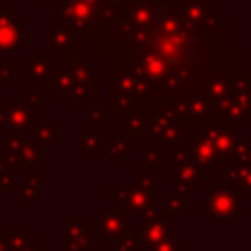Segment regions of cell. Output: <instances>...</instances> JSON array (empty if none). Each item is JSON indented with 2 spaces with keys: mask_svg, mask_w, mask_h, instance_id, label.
I'll list each match as a JSON object with an SVG mask.
<instances>
[{
  "mask_svg": "<svg viewBox=\"0 0 251 251\" xmlns=\"http://www.w3.org/2000/svg\"><path fill=\"white\" fill-rule=\"evenodd\" d=\"M110 200L117 201V208L124 217L145 215L157 208V184L151 176H140L133 186H110Z\"/></svg>",
  "mask_w": 251,
  "mask_h": 251,
  "instance_id": "cell-1",
  "label": "cell"
},
{
  "mask_svg": "<svg viewBox=\"0 0 251 251\" xmlns=\"http://www.w3.org/2000/svg\"><path fill=\"white\" fill-rule=\"evenodd\" d=\"M243 195L237 186L220 184L208 191L203 201V212L213 224H234L243 217Z\"/></svg>",
  "mask_w": 251,
  "mask_h": 251,
  "instance_id": "cell-2",
  "label": "cell"
},
{
  "mask_svg": "<svg viewBox=\"0 0 251 251\" xmlns=\"http://www.w3.org/2000/svg\"><path fill=\"white\" fill-rule=\"evenodd\" d=\"M11 167L14 169H35L40 162L47 160V148H43L35 140H29L21 134H11L2 140V155Z\"/></svg>",
  "mask_w": 251,
  "mask_h": 251,
  "instance_id": "cell-3",
  "label": "cell"
},
{
  "mask_svg": "<svg viewBox=\"0 0 251 251\" xmlns=\"http://www.w3.org/2000/svg\"><path fill=\"white\" fill-rule=\"evenodd\" d=\"M141 244L151 248L172 239V217L164 208H155L141 215Z\"/></svg>",
  "mask_w": 251,
  "mask_h": 251,
  "instance_id": "cell-4",
  "label": "cell"
},
{
  "mask_svg": "<svg viewBox=\"0 0 251 251\" xmlns=\"http://www.w3.org/2000/svg\"><path fill=\"white\" fill-rule=\"evenodd\" d=\"M73 77V93L71 97H77L76 103H81V100H90L95 97V91L101 90V79L95 74L93 62L86 59L73 60V67L67 69Z\"/></svg>",
  "mask_w": 251,
  "mask_h": 251,
  "instance_id": "cell-5",
  "label": "cell"
},
{
  "mask_svg": "<svg viewBox=\"0 0 251 251\" xmlns=\"http://www.w3.org/2000/svg\"><path fill=\"white\" fill-rule=\"evenodd\" d=\"M184 157H179L174 153V174H172V184H174V191L177 193H195L198 186L203 184V169L196 165L195 162L189 158L188 148H184Z\"/></svg>",
  "mask_w": 251,
  "mask_h": 251,
  "instance_id": "cell-6",
  "label": "cell"
},
{
  "mask_svg": "<svg viewBox=\"0 0 251 251\" xmlns=\"http://www.w3.org/2000/svg\"><path fill=\"white\" fill-rule=\"evenodd\" d=\"M25 23L16 16L14 5H0V52H14L25 42Z\"/></svg>",
  "mask_w": 251,
  "mask_h": 251,
  "instance_id": "cell-7",
  "label": "cell"
},
{
  "mask_svg": "<svg viewBox=\"0 0 251 251\" xmlns=\"http://www.w3.org/2000/svg\"><path fill=\"white\" fill-rule=\"evenodd\" d=\"M38 122V115H33L23 100H11L7 107H0V129L11 134H23L28 127Z\"/></svg>",
  "mask_w": 251,
  "mask_h": 251,
  "instance_id": "cell-8",
  "label": "cell"
},
{
  "mask_svg": "<svg viewBox=\"0 0 251 251\" xmlns=\"http://www.w3.org/2000/svg\"><path fill=\"white\" fill-rule=\"evenodd\" d=\"M91 226H93L98 239H115V237L124 236L126 232L134 229L131 224H127L126 217L119 208H103L100 215L95 217Z\"/></svg>",
  "mask_w": 251,
  "mask_h": 251,
  "instance_id": "cell-9",
  "label": "cell"
},
{
  "mask_svg": "<svg viewBox=\"0 0 251 251\" xmlns=\"http://www.w3.org/2000/svg\"><path fill=\"white\" fill-rule=\"evenodd\" d=\"M200 136L210 145L213 151H215L217 157H230V151H232L234 147V136L230 131H227L224 126L219 124H206L205 126V131H203Z\"/></svg>",
  "mask_w": 251,
  "mask_h": 251,
  "instance_id": "cell-10",
  "label": "cell"
},
{
  "mask_svg": "<svg viewBox=\"0 0 251 251\" xmlns=\"http://www.w3.org/2000/svg\"><path fill=\"white\" fill-rule=\"evenodd\" d=\"M25 177H26V182L21 186H18L16 195H18L19 201L25 205V208H31V206L35 205L42 188L49 182V179L43 177V176L40 174V167L25 169Z\"/></svg>",
  "mask_w": 251,
  "mask_h": 251,
  "instance_id": "cell-11",
  "label": "cell"
},
{
  "mask_svg": "<svg viewBox=\"0 0 251 251\" xmlns=\"http://www.w3.org/2000/svg\"><path fill=\"white\" fill-rule=\"evenodd\" d=\"M57 73L55 62L47 57V53H35L25 62V81L26 83H42L49 81Z\"/></svg>",
  "mask_w": 251,
  "mask_h": 251,
  "instance_id": "cell-12",
  "label": "cell"
},
{
  "mask_svg": "<svg viewBox=\"0 0 251 251\" xmlns=\"http://www.w3.org/2000/svg\"><path fill=\"white\" fill-rule=\"evenodd\" d=\"M220 184H232L237 186L243 193H250L251 189L250 165L229 162V167L226 171H220Z\"/></svg>",
  "mask_w": 251,
  "mask_h": 251,
  "instance_id": "cell-13",
  "label": "cell"
},
{
  "mask_svg": "<svg viewBox=\"0 0 251 251\" xmlns=\"http://www.w3.org/2000/svg\"><path fill=\"white\" fill-rule=\"evenodd\" d=\"M188 153H189V158H191L196 165H200L201 169H206V167L217 169L219 167V157H217L215 151L210 148V145L206 143L201 136L191 138Z\"/></svg>",
  "mask_w": 251,
  "mask_h": 251,
  "instance_id": "cell-14",
  "label": "cell"
},
{
  "mask_svg": "<svg viewBox=\"0 0 251 251\" xmlns=\"http://www.w3.org/2000/svg\"><path fill=\"white\" fill-rule=\"evenodd\" d=\"M76 45V31L69 26L59 25L57 28L49 29V50L50 52L67 53Z\"/></svg>",
  "mask_w": 251,
  "mask_h": 251,
  "instance_id": "cell-15",
  "label": "cell"
},
{
  "mask_svg": "<svg viewBox=\"0 0 251 251\" xmlns=\"http://www.w3.org/2000/svg\"><path fill=\"white\" fill-rule=\"evenodd\" d=\"M5 239L9 244V251H23L33 243V234L25 229L23 224H11L5 230Z\"/></svg>",
  "mask_w": 251,
  "mask_h": 251,
  "instance_id": "cell-16",
  "label": "cell"
},
{
  "mask_svg": "<svg viewBox=\"0 0 251 251\" xmlns=\"http://www.w3.org/2000/svg\"><path fill=\"white\" fill-rule=\"evenodd\" d=\"M62 131L55 124H45V122H36L33 126V140L40 143L43 148L52 147L62 138Z\"/></svg>",
  "mask_w": 251,
  "mask_h": 251,
  "instance_id": "cell-17",
  "label": "cell"
},
{
  "mask_svg": "<svg viewBox=\"0 0 251 251\" xmlns=\"http://www.w3.org/2000/svg\"><path fill=\"white\" fill-rule=\"evenodd\" d=\"M88 220L86 217H64L62 220V236H64V244L74 243L76 239H79L88 229Z\"/></svg>",
  "mask_w": 251,
  "mask_h": 251,
  "instance_id": "cell-18",
  "label": "cell"
},
{
  "mask_svg": "<svg viewBox=\"0 0 251 251\" xmlns=\"http://www.w3.org/2000/svg\"><path fill=\"white\" fill-rule=\"evenodd\" d=\"M165 212L174 219V217H188L189 215V200L188 195L177 191L165 193Z\"/></svg>",
  "mask_w": 251,
  "mask_h": 251,
  "instance_id": "cell-19",
  "label": "cell"
},
{
  "mask_svg": "<svg viewBox=\"0 0 251 251\" xmlns=\"http://www.w3.org/2000/svg\"><path fill=\"white\" fill-rule=\"evenodd\" d=\"M110 251H143L140 232L131 229L124 236L110 239Z\"/></svg>",
  "mask_w": 251,
  "mask_h": 251,
  "instance_id": "cell-20",
  "label": "cell"
},
{
  "mask_svg": "<svg viewBox=\"0 0 251 251\" xmlns=\"http://www.w3.org/2000/svg\"><path fill=\"white\" fill-rule=\"evenodd\" d=\"M131 138H115L110 141L107 148H105L103 160H124L126 155L131 153Z\"/></svg>",
  "mask_w": 251,
  "mask_h": 251,
  "instance_id": "cell-21",
  "label": "cell"
},
{
  "mask_svg": "<svg viewBox=\"0 0 251 251\" xmlns=\"http://www.w3.org/2000/svg\"><path fill=\"white\" fill-rule=\"evenodd\" d=\"M97 232H95L93 226H88L86 232L76 239L74 243L69 244H64V250L62 251H95V243H97Z\"/></svg>",
  "mask_w": 251,
  "mask_h": 251,
  "instance_id": "cell-22",
  "label": "cell"
},
{
  "mask_svg": "<svg viewBox=\"0 0 251 251\" xmlns=\"http://www.w3.org/2000/svg\"><path fill=\"white\" fill-rule=\"evenodd\" d=\"M143 162H145V176H151L155 177L157 176L158 169L164 167V153L162 150L155 151L153 148H143Z\"/></svg>",
  "mask_w": 251,
  "mask_h": 251,
  "instance_id": "cell-23",
  "label": "cell"
},
{
  "mask_svg": "<svg viewBox=\"0 0 251 251\" xmlns=\"http://www.w3.org/2000/svg\"><path fill=\"white\" fill-rule=\"evenodd\" d=\"M16 189V169L0 157V193H12Z\"/></svg>",
  "mask_w": 251,
  "mask_h": 251,
  "instance_id": "cell-24",
  "label": "cell"
},
{
  "mask_svg": "<svg viewBox=\"0 0 251 251\" xmlns=\"http://www.w3.org/2000/svg\"><path fill=\"white\" fill-rule=\"evenodd\" d=\"M79 151L81 153H97V151H101L100 133H95V131H81Z\"/></svg>",
  "mask_w": 251,
  "mask_h": 251,
  "instance_id": "cell-25",
  "label": "cell"
},
{
  "mask_svg": "<svg viewBox=\"0 0 251 251\" xmlns=\"http://www.w3.org/2000/svg\"><path fill=\"white\" fill-rule=\"evenodd\" d=\"M236 157H230L229 162H234V164H246L250 165V140L244 138V140H239L237 143H234L232 151Z\"/></svg>",
  "mask_w": 251,
  "mask_h": 251,
  "instance_id": "cell-26",
  "label": "cell"
},
{
  "mask_svg": "<svg viewBox=\"0 0 251 251\" xmlns=\"http://www.w3.org/2000/svg\"><path fill=\"white\" fill-rule=\"evenodd\" d=\"M26 97L25 100L28 101V107L31 105V107H43V105H47V91H35V93H31V91H26Z\"/></svg>",
  "mask_w": 251,
  "mask_h": 251,
  "instance_id": "cell-27",
  "label": "cell"
},
{
  "mask_svg": "<svg viewBox=\"0 0 251 251\" xmlns=\"http://www.w3.org/2000/svg\"><path fill=\"white\" fill-rule=\"evenodd\" d=\"M16 81V69L9 66L7 60L2 62L0 66V83H14Z\"/></svg>",
  "mask_w": 251,
  "mask_h": 251,
  "instance_id": "cell-28",
  "label": "cell"
},
{
  "mask_svg": "<svg viewBox=\"0 0 251 251\" xmlns=\"http://www.w3.org/2000/svg\"><path fill=\"white\" fill-rule=\"evenodd\" d=\"M88 117L97 126H101L107 121V110H105V108H98V107H90L88 108Z\"/></svg>",
  "mask_w": 251,
  "mask_h": 251,
  "instance_id": "cell-29",
  "label": "cell"
},
{
  "mask_svg": "<svg viewBox=\"0 0 251 251\" xmlns=\"http://www.w3.org/2000/svg\"><path fill=\"white\" fill-rule=\"evenodd\" d=\"M148 251H181V248H179V241L169 239V241H164V243H158V244H155V246L148 248Z\"/></svg>",
  "mask_w": 251,
  "mask_h": 251,
  "instance_id": "cell-30",
  "label": "cell"
},
{
  "mask_svg": "<svg viewBox=\"0 0 251 251\" xmlns=\"http://www.w3.org/2000/svg\"><path fill=\"white\" fill-rule=\"evenodd\" d=\"M23 251H49V248L47 246H43L42 243H40L38 239H33V243L29 244L26 250H23Z\"/></svg>",
  "mask_w": 251,
  "mask_h": 251,
  "instance_id": "cell-31",
  "label": "cell"
},
{
  "mask_svg": "<svg viewBox=\"0 0 251 251\" xmlns=\"http://www.w3.org/2000/svg\"><path fill=\"white\" fill-rule=\"evenodd\" d=\"M35 4H42V2H47V0H33Z\"/></svg>",
  "mask_w": 251,
  "mask_h": 251,
  "instance_id": "cell-32",
  "label": "cell"
}]
</instances>
